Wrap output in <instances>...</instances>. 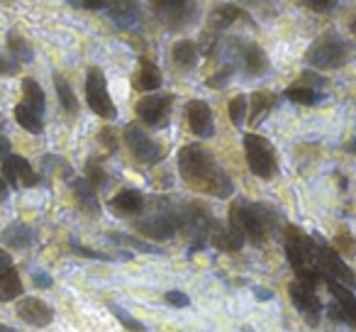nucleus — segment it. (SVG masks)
<instances>
[{"label":"nucleus","instance_id":"1","mask_svg":"<svg viewBox=\"0 0 356 332\" xmlns=\"http://www.w3.org/2000/svg\"><path fill=\"white\" fill-rule=\"evenodd\" d=\"M178 171L191 189H198L215 198H227L234 191L229 176L220 169L213 154L200 144H188L178 152Z\"/></svg>","mask_w":356,"mask_h":332},{"label":"nucleus","instance_id":"2","mask_svg":"<svg viewBox=\"0 0 356 332\" xmlns=\"http://www.w3.org/2000/svg\"><path fill=\"white\" fill-rule=\"evenodd\" d=\"M276 210L264 203H252V200H237L229 208V228L237 230L244 237V242L264 244L271 230L276 228Z\"/></svg>","mask_w":356,"mask_h":332},{"label":"nucleus","instance_id":"3","mask_svg":"<svg viewBox=\"0 0 356 332\" xmlns=\"http://www.w3.org/2000/svg\"><path fill=\"white\" fill-rule=\"evenodd\" d=\"M286 257H288V262H291L293 271H296L298 281L317 288L322 274H320V267H317L315 239L307 237L302 230L288 225L286 228Z\"/></svg>","mask_w":356,"mask_h":332},{"label":"nucleus","instance_id":"4","mask_svg":"<svg viewBox=\"0 0 356 332\" xmlns=\"http://www.w3.org/2000/svg\"><path fill=\"white\" fill-rule=\"evenodd\" d=\"M181 218H184V205H176L171 200H156V208L139 218L134 225L144 237L168 239L181 230Z\"/></svg>","mask_w":356,"mask_h":332},{"label":"nucleus","instance_id":"5","mask_svg":"<svg viewBox=\"0 0 356 332\" xmlns=\"http://www.w3.org/2000/svg\"><path fill=\"white\" fill-rule=\"evenodd\" d=\"M305 59L315 69H341L349 59V45L339 35H322L310 45Z\"/></svg>","mask_w":356,"mask_h":332},{"label":"nucleus","instance_id":"6","mask_svg":"<svg viewBox=\"0 0 356 332\" xmlns=\"http://www.w3.org/2000/svg\"><path fill=\"white\" fill-rule=\"evenodd\" d=\"M225 54L229 56V64L239 66L249 79H257V76H264L268 71V56L261 47L249 45V42L242 40H229L225 42Z\"/></svg>","mask_w":356,"mask_h":332},{"label":"nucleus","instance_id":"7","mask_svg":"<svg viewBox=\"0 0 356 332\" xmlns=\"http://www.w3.org/2000/svg\"><path fill=\"white\" fill-rule=\"evenodd\" d=\"M244 152H247L249 169L259 179H273L278 166L276 152H273V144L268 142L261 134H247L244 137Z\"/></svg>","mask_w":356,"mask_h":332},{"label":"nucleus","instance_id":"8","mask_svg":"<svg viewBox=\"0 0 356 332\" xmlns=\"http://www.w3.org/2000/svg\"><path fill=\"white\" fill-rule=\"evenodd\" d=\"M86 100H88L90 110L95 115H100L103 120L118 118V110H115V103L108 90V81H105L103 71L98 66H90L88 76H86Z\"/></svg>","mask_w":356,"mask_h":332},{"label":"nucleus","instance_id":"9","mask_svg":"<svg viewBox=\"0 0 356 332\" xmlns=\"http://www.w3.org/2000/svg\"><path fill=\"white\" fill-rule=\"evenodd\" d=\"M152 8L168 30H181L195 20V0H152Z\"/></svg>","mask_w":356,"mask_h":332},{"label":"nucleus","instance_id":"10","mask_svg":"<svg viewBox=\"0 0 356 332\" xmlns=\"http://www.w3.org/2000/svg\"><path fill=\"white\" fill-rule=\"evenodd\" d=\"M124 142H127L129 152L144 164H159L166 157V149H163L156 139L149 137L142 129V125H127V129H124Z\"/></svg>","mask_w":356,"mask_h":332},{"label":"nucleus","instance_id":"11","mask_svg":"<svg viewBox=\"0 0 356 332\" xmlns=\"http://www.w3.org/2000/svg\"><path fill=\"white\" fill-rule=\"evenodd\" d=\"M0 171H3V179L10 189H20V186H37L42 181L40 174H35L25 157H17V154H8L6 159H0Z\"/></svg>","mask_w":356,"mask_h":332},{"label":"nucleus","instance_id":"12","mask_svg":"<svg viewBox=\"0 0 356 332\" xmlns=\"http://www.w3.org/2000/svg\"><path fill=\"white\" fill-rule=\"evenodd\" d=\"M171 105L173 95H147L134 105V113L142 122L152 125V127H168V118H171Z\"/></svg>","mask_w":356,"mask_h":332},{"label":"nucleus","instance_id":"13","mask_svg":"<svg viewBox=\"0 0 356 332\" xmlns=\"http://www.w3.org/2000/svg\"><path fill=\"white\" fill-rule=\"evenodd\" d=\"M288 293H291L293 306L307 317V322H310V325H317L322 306H320V298H317V293H315V286H307V283H302V281H293L291 286H288Z\"/></svg>","mask_w":356,"mask_h":332},{"label":"nucleus","instance_id":"14","mask_svg":"<svg viewBox=\"0 0 356 332\" xmlns=\"http://www.w3.org/2000/svg\"><path fill=\"white\" fill-rule=\"evenodd\" d=\"M186 120H188V127L193 134H198L200 139H208L215 134L213 125V110L205 100H191L186 105Z\"/></svg>","mask_w":356,"mask_h":332},{"label":"nucleus","instance_id":"15","mask_svg":"<svg viewBox=\"0 0 356 332\" xmlns=\"http://www.w3.org/2000/svg\"><path fill=\"white\" fill-rule=\"evenodd\" d=\"M17 315H20V320H25L27 325H32V327H47L54 320L51 306H47L40 298H30V296H25L17 303Z\"/></svg>","mask_w":356,"mask_h":332},{"label":"nucleus","instance_id":"16","mask_svg":"<svg viewBox=\"0 0 356 332\" xmlns=\"http://www.w3.org/2000/svg\"><path fill=\"white\" fill-rule=\"evenodd\" d=\"M147 208V200H144L142 191H134V189H127V191H120L113 200H110V210L120 218H134L139 215L142 210Z\"/></svg>","mask_w":356,"mask_h":332},{"label":"nucleus","instance_id":"17","mask_svg":"<svg viewBox=\"0 0 356 332\" xmlns=\"http://www.w3.org/2000/svg\"><path fill=\"white\" fill-rule=\"evenodd\" d=\"M110 17L120 30H134L142 22V10L134 0H113L110 3Z\"/></svg>","mask_w":356,"mask_h":332},{"label":"nucleus","instance_id":"18","mask_svg":"<svg viewBox=\"0 0 356 332\" xmlns=\"http://www.w3.org/2000/svg\"><path fill=\"white\" fill-rule=\"evenodd\" d=\"M322 281L327 283L330 293L337 298V303L341 306V310L346 313L349 327H356V298H354V293H351V286H346V283L337 281V278H332V276H322Z\"/></svg>","mask_w":356,"mask_h":332},{"label":"nucleus","instance_id":"19","mask_svg":"<svg viewBox=\"0 0 356 332\" xmlns=\"http://www.w3.org/2000/svg\"><path fill=\"white\" fill-rule=\"evenodd\" d=\"M237 20H249V17L244 15L239 8L229 6V3H220V6H215L213 13H210L208 27L213 32H220V30H227V27H232Z\"/></svg>","mask_w":356,"mask_h":332},{"label":"nucleus","instance_id":"20","mask_svg":"<svg viewBox=\"0 0 356 332\" xmlns=\"http://www.w3.org/2000/svg\"><path fill=\"white\" fill-rule=\"evenodd\" d=\"M71 193H74L76 205H79L83 213H88V215L100 213V203H98V196H95V189L86 179H74Z\"/></svg>","mask_w":356,"mask_h":332},{"label":"nucleus","instance_id":"21","mask_svg":"<svg viewBox=\"0 0 356 332\" xmlns=\"http://www.w3.org/2000/svg\"><path fill=\"white\" fill-rule=\"evenodd\" d=\"M132 86L137 90H156L161 86V71L154 61L139 59V69L132 76Z\"/></svg>","mask_w":356,"mask_h":332},{"label":"nucleus","instance_id":"22","mask_svg":"<svg viewBox=\"0 0 356 332\" xmlns=\"http://www.w3.org/2000/svg\"><path fill=\"white\" fill-rule=\"evenodd\" d=\"M210 242L215 244L218 249H222V252H239L244 244V237L237 232V230H232L227 225V228H218V225H213V230H210Z\"/></svg>","mask_w":356,"mask_h":332},{"label":"nucleus","instance_id":"23","mask_svg":"<svg viewBox=\"0 0 356 332\" xmlns=\"http://www.w3.org/2000/svg\"><path fill=\"white\" fill-rule=\"evenodd\" d=\"M22 296V281L15 267L0 269V303H8L13 298Z\"/></svg>","mask_w":356,"mask_h":332},{"label":"nucleus","instance_id":"24","mask_svg":"<svg viewBox=\"0 0 356 332\" xmlns=\"http://www.w3.org/2000/svg\"><path fill=\"white\" fill-rule=\"evenodd\" d=\"M32 239H35V232H32V230L27 228L25 223H17V220L3 230V242L10 244V247H15V249L30 247Z\"/></svg>","mask_w":356,"mask_h":332},{"label":"nucleus","instance_id":"25","mask_svg":"<svg viewBox=\"0 0 356 332\" xmlns=\"http://www.w3.org/2000/svg\"><path fill=\"white\" fill-rule=\"evenodd\" d=\"M198 54H200L198 45H195V42H191V40L176 42V45H173V49H171L173 64L181 66V69H191V66L198 61Z\"/></svg>","mask_w":356,"mask_h":332},{"label":"nucleus","instance_id":"26","mask_svg":"<svg viewBox=\"0 0 356 332\" xmlns=\"http://www.w3.org/2000/svg\"><path fill=\"white\" fill-rule=\"evenodd\" d=\"M15 120L20 122V127H25L27 132H32V134H40L42 129H44V125H42V113L32 108V105H27L25 100L15 108Z\"/></svg>","mask_w":356,"mask_h":332},{"label":"nucleus","instance_id":"27","mask_svg":"<svg viewBox=\"0 0 356 332\" xmlns=\"http://www.w3.org/2000/svg\"><path fill=\"white\" fill-rule=\"evenodd\" d=\"M286 98L298 105H317L320 100H325V93H320L317 88H310V86L293 84L291 88H286Z\"/></svg>","mask_w":356,"mask_h":332},{"label":"nucleus","instance_id":"28","mask_svg":"<svg viewBox=\"0 0 356 332\" xmlns=\"http://www.w3.org/2000/svg\"><path fill=\"white\" fill-rule=\"evenodd\" d=\"M8 49H10L13 59H15L17 64H30V61L35 59V52H32L30 42L22 40L17 32H10V35H8Z\"/></svg>","mask_w":356,"mask_h":332},{"label":"nucleus","instance_id":"29","mask_svg":"<svg viewBox=\"0 0 356 332\" xmlns=\"http://www.w3.org/2000/svg\"><path fill=\"white\" fill-rule=\"evenodd\" d=\"M54 86H56V95H59L61 108H64L66 113L76 115V110H79V100H76V93L69 86V81H66L61 74H54Z\"/></svg>","mask_w":356,"mask_h":332},{"label":"nucleus","instance_id":"30","mask_svg":"<svg viewBox=\"0 0 356 332\" xmlns=\"http://www.w3.org/2000/svg\"><path fill=\"white\" fill-rule=\"evenodd\" d=\"M22 100H25L27 105H32L35 110H40V113H44V108H47L44 90H42V86L37 84L35 79L22 81Z\"/></svg>","mask_w":356,"mask_h":332},{"label":"nucleus","instance_id":"31","mask_svg":"<svg viewBox=\"0 0 356 332\" xmlns=\"http://www.w3.org/2000/svg\"><path fill=\"white\" fill-rule=\"evenodd\" d=\"M252 115H249V125H259V122H264V118H266L268 113H271V108H273V103H276V98L273 95H268V93H254L252 95Z\"/></svg>","mask_w":356,"mask_h":332},{"label":"nucleus","instance_id":"32","mask_svg":"<svg viewBox=\"0 0 356 332\" xmlns=\"http://www.w3.org/2000/svg\"><path fill=\"white\" fill-rule=\"evenodd\" d=\"M42 171H44V174L59 176V179H69V176L74 174V171H71V164L61 157H54V154H47V157L42 159Z\"/></svg>","mask_w":356,"mask_h":332},{"label":"nucleus","instance_id":"33","mask_svg":"<svg viewBox=\"0 0 356 332\" xmlns=\"http://www.w3.org/2000/svg\"><path fill=\"white\" fill-rule=\"evenodd\" d=\"M108 239H113V242L120 244V247H132V249H137V252L161 254L159 247H154V244H149V242H139V239L129 237V235H124V232H108Z\"/></svg>","mask_w":356,"mask_h":332},{"label":"nucleus","instance_id":"34","mask_svg":"<svg viewBox=\"0 0 356 332\" xmlns=\"http://www.w3.org/2000/svg\"><path fill=\"white\" fill-rule=\"evenodd\" d=\"M86 181H88L93 189H105V186H108V174H105L103 166H100L95 159H90L88 166H86Z\"/></svg>","mask_w":356,"mask_h":332},{"label":"nucleus","instance_id":"35","mask_svg":"<svg viewBox=\"0 0 356 332\" xmlns=\"http://www.w3.org/2000/svg\"><path fill=\"white\" fill-rule=\"evenodd\" d=\"M247 95H237V98L229 100V120H232V125L242 127L244 120H247Z\"/></svg>","mask_w":356,"mask_h":332},{"label":"nucleus","instance_id":"36","mask_svg":"<svg viewBox=\"0 0 356 332\" xmlns=\"http://www.w3.org/2000/svg\"><path fill=\"white\" fill-rule=\"evenodd\" d=\"M108 308H110V310L115 313V317H118V320L122 322L124 327H129V330H137V332H139V330H147V327H144V325H142V322H139V320H134V317L129 315V313L124 310V308L115 306V303H108Z\"/></svg>","mask_w":356,"mask_h":332},{"label":"nucleus","instance_id":"37","mask_svg":"<svg viewBox=\"0 0 356 332\" xmlns=\"http://www.w3.org/2000/svg\"><path fill=\"white\" fill-rule=\"evenodd\" d=\"M232 74H234V66L232 64L220 66V71H215V74L208 79V86H210V88H225V84L232 79Z\"/></svg>","mask_w":356,"mask_h":332},{"label":"nucleus","instance_id":"38","mask_svg":"<svg viewBox=\"0 0 356 332\" xmlns=\"http://www.w3.org/2000/svg\"><path fill=\"white\" fill-rule=\"evenodd\" d=\"M71 249L81 257H88V259H100V262H113L110 254H103V252H95V249H88V247H81L79 242H71Z\"/></svg>","mask_w":356,"mask_h":332},{"label":"nucleus","instance_id":"39","mask_svg":"<svg viewBox=\"0 0 356 332\" xmlns=\"http://www.w3.org/2000/svg\"><path fill=\"white\" fill-rule=\"evenodd\" d=\"M327 315H330V320L334 322V325H341V322H346V325H349V320H346V313L341 310V306L337 301H332L330 306H327Z\"/></svg>","mask_w":356,"mask_h":332},{"label":"nucleus","instance_id":"40","mask_svg":"<svg viewBox=\"0 0 356 332\" xmlns=\"http://www.w3.org/2000/svg\"><path fill=\"white\" fill-rule=\"evenodd\" d=\"M17 71H20V64L15 59L0 54V76H15Z\"/></svg>","mask_w":356,"mask_h":332},{"label":"nucleus","instance_id":"41","mask_svg":"<svg viewBox=\"0 0 356 332\" xmlns=\"http://www.w3.org/2000/svg\"><path fill=\"white\" fill-rule=\"evenodd\" d=\"M166 301H168V306H173V308H188L191 306V298L181 291H168Z\"/></svg>","mask_w":356,"mask_h":332},{"label":"nucleus","instance_id":"42","mask_svg":"<svg viewBox=\"0 0 356 332\" xmlns=\"http://www.w3.org/2000/svg\"><path fill=\"white\" fill-rule=\"evenodd\" d=\"M298 84H302V86H310V88H322V86H327V79H322L320 74H315V71H305L302 74V79L298 81Z\"/></svg>","mask_w":356,"mask_h":332},{"label":"nucleus","instance_id":"43","mask_svg":"<svg viewBox=\"0 0 356 332\" xmlns=\"http://www.w3.org/2000/svg\"><path fill=\"white\" fill-rule=\"evenodd\" d=\"M300 3L305 8H310V10H315V13H325V10H330V8L334 6V0H300Z\"/></svg>","mask_w":356,"mask_h":332},{"label":"nucleus","instance_id":"44","mask_svg":"<svg viewBox=\"0 0 356 332\" xmlns=\"http://www.w3.org/2000/svg\"><path fill=\"white\" fill-rule=\"evenodd\" d=\"M32 281H35V286L37 288H51V276L47 271H40V269H35V271H32Z\"/></svg>","mask_w":356,"mask_h":332},{"label":"nucleus","instance_id":"45","mask_svg":"<svg viewBox=\"0 0 356 332\" xmlns=\"http://www.w3.org/2000/svg\"><path fill=\"white\" fill-rule=\"evenodd\" d=\"M98 139H100V142H105V147H108V152H115V149H118V139H115V134L110 132L108 127H105L103 132L98 134Z\"/></svg>","mask_w":356,"mask_h":332},{"label":"nucleus","instance_id":"46","mask_svg":"<svg viewBox=\"0 0 356 332\" xmlns=\"http://www.w3.org/2000/svg\"><path fill=\"white\" fill-rule=\"evenodd\" d=\"M79 3L86 10H103V8L108 6V0H79Z\"/></svg>","mask_w":356,"mask_h":332},{"label":"nucleus","instance_id":"47","mask_svg":"<svg viewBox=\"0 0 356 332\" xmlns=\"http://www.w3.org/2000/svg\"><path fill=\"white\" fill-rule=\"evenodd\" d=\"M10 149H13L10 139H8V137H0V159H6L8 154H10Z\"/></svg>","mask_w":356,"mask_h":332},{"label":"nucleus","instance_id":"48","mask_svg":"<svg viewBox=\"0 0 356 332\" xmlns=\"http://www.w3.org/2000/svg\"><path fill=\"white\" fill-rule=\"evenodd\" d=\"M8 196H10V186H8V184H6V179L0 176V203H6Z\"/></svg>","mask_w":356,"mask_h":332},{"label":"nucleus","instance_id":"49","mask_svg":"<svg viewBox=\"0 0 356 332\" xmlns=\"http://www.w3.org/2000/svg\"><path fill=\"white\" fill-rule=\"evenodd\" d=\"M8 267H13V257L6 249H0V269H8Z\"/></svg>","mask_w":356,"mask_h":332},{"label":"nucleus","instance_id":"50","mask_svg":"<svg viewBox=\"0 0 356 332\" xmlns=\"http://www.w3.org/2000/svg\"><path fill=\"white\" fill-rule=\"evenodd\" d=\"M254 293H257V298H261V301H271V296H273L266 288H254Z\"/></svg>","mask_w":356,"mask_h":332},{"label":"nucleus","instance_id":"51","mask_svg":"<svg viewBox=\"0 0 356 332\" xmlns=\"http://www.w3.org/2000/svg\"><path fill=\"white\" fill-rule=\"evenodd\" d=\"M339 247L344 249V252H351V244H349V235H344V237H339Z\"/></svg>","mask_w":356,"mask_h":332},{"label":"nucleus","instance_id":"52","mask_svg":"<svg viewBox=\"0 0 356 332\" xmlns=\"http://www.w3.org/2000/svg\"><path fill=\"white\" fill-rule=\"evenodd\" d=\"M0 332H13V327H8V325H0Z\"/></svg>","mask_w":356,"mask_h":332},{"label":"nucleus","instance_id":"53","mask_svg":"<svg viewBox=\"0 0 356 332\" xmlns=\"http://www.w3.org/2000/svg\"><path fill=\"white\" fill-rule=\"evenodd\" d=\"M0 127H3V118H0Z\"/></svg>","mask_w":356,"mask_h":332}]
</instances>
